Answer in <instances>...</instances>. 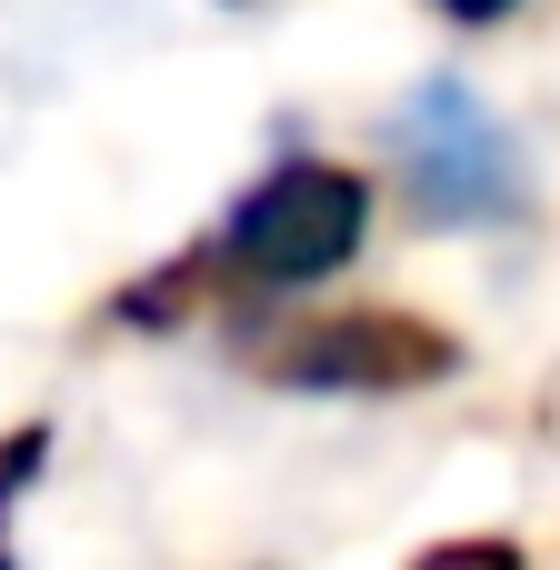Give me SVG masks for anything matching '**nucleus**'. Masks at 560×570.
Wrapping results in <instances>:
<instances>
[{
	"instance_id": "obj_1",
	"label": "nucleus",
	"mask_w": 560,
	"mask_h": 570,
	"mask_svg": "<svg viewBox=\"0 0 560 570\" xmlns=\"http://www.w3.org/2000/svg\"><path fill=\"white\" fill-rule=\"evenodd\" d=\"M371 230V190L361 170L341 160H281L261 190L230 200L220 220V271L240 281H271V291H301V281H331Z\"/></svg>"
},
{
	"instance_id": "obj_2",
	"label": "nucleus",
	"mask_w": 560,
	"mask_h": 570,
	"mask_svg": "<svg viewBox=\"0 0 560 570\" xmlns=\"http://www.w3.org/2000/svg\"><path fill=\"white\" fill-rule=\"evenodd\" d=\"M461 341L411 311H341V321H281L261 341V381L281 391H421L451 381Z\"/></svg>"
},
{
	"instance_id": "obj_3",
	"label": "nucleus",
	"mask_w": 560,
	"mask_h": 570,
	"mask_svg": "<svg viewBox=\"0 0 560 570\" xmlns=\"http://www.w3.org/2000/svg\"><path fill=\"white\" fill-rule=\"evenodd\" d=\"M411 160H421V200L451 210V220H501V210H521V180H511L501 130H491L461 90H431V100H421Z\"/></svg>"
},
{
	"instance_id": "obj_4",
	"label": "nucleus",
	"mask_w": 560,
	"mask_h": 570,
	"mask_svg": "<svg viewBox=\"0 0 560 570\" xmlns=\"http://www.w3.org/2000/svg\"><path fill=\"white\" fill-rule=\"evenodd\" d=\"M40 451H50V431H10V441H0V521H10V501H20V481L40 471Z\"/></svg>"
},
{
	"instance_id": "obj_5",
	"label": "nucleus",
	"mask_w": 560,
	"mask_h": 570,
	"mask_svg": "<svg viewBox=\"0 0 560 570\" xmlns=\"http://www.w3.org/2000/svg\"><path fill=\"white\" fill-rule=\"evenodd\" d=\"M431 10H451V20H501V10H521V0H431Z\"/></svg>"
}]
</instances>
